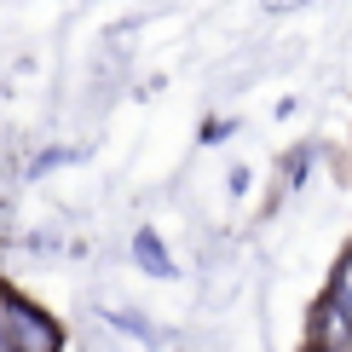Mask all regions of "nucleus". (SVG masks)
I'll use <instances>...</instances> for the list:
<instances>
[{"label": "nucleus", "mask_w": 352, "mask_h": 352, "mask_svg": "<svg viewBox=\"0 0 352 352\" xmlns=\"http://www.w3.org/2000/svg\"><path fill=\"white\" fill-rule=\"evenodd\" d=\"M312 341H318V346H346V341H352V312H346L341 300H324V306H318Z\"/></svg>", "instance_id": "2"}, {"label": "nucleus", "mask_w": 352, "mask_h": 352, "mask_svg": "<svg viewBox=\"0 0 352 352\" xmlns=\"http://www.w3.org/2000/svg\"><path fill=\"white\" fill-rule=\"evenodd\" d=\"M295 6H312V0H266V12H295Z\"/></svg>", "instance_id": "4"}, {"label": "nucleus", "mask_w": 352, "mask_h": 352, "mask_svg": "<svg viewBox=\"0 0 352 352\" xmlns=\"http://www.w3.org/2000/svg\"><path fill=\"white\" fill-rule=\"evenodd\" d=\"M0 352H12V341H6V329H0Z\"/></svg>", "instance_id": "6"}, {"label": "nucleus", "mask_w": 352, "mask_h": 352, "mask_svg": "<svg viewBox=\"0 0 352 352\" xmlns=\"http://www.w3.org/2000/svg\"><path fill=\"white\" fill-rule=\"evenodd\" d=\"M0 329H6L12 352H58L64 346V329H58L41 306H29L23 295H12V289H0Z\"/></svg>", "instance_id": "1"}, {"label": "nucleus", "mask_w": 352, "mask_h": 352, "mask_svg": "<svg viewBox=\"0 0 352 352\" xmlns=\"http://www.w3.org/2000/svg\"><path fill=\"white\" fill-rule=\"evenodd\" d=\"M318 352H352V341H346V346H318Z\"/></svg>", "instance_id": "5"}, {"label": "nucleus", "mask_w": 352, "mask_h": 352, "mask_svg": "<svg viewBox=\"0 0 352 352\" xmlns=\"http://www.w3.org/2000/svg\"><path fill=\"white\" fill-rule=\"evenodd\" d=\"M133 260H139L151 277H173V272H179V266L168 260V248H162V237H156L151 226H139V231H133Z\"/></svg>", "instance_id": "3"}]
</instances>
